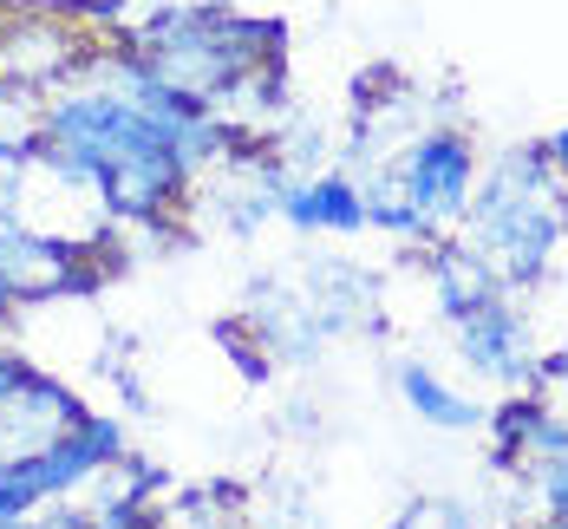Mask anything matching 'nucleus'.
I'll return each instance as SVG.
<instances>
[{
	"instance_id": "7ed1b4c3",
	"label": "nucleus",
	"mask_w": 568,
	"mask_h": 529,
	"mask_svg": "<svg viewBox=\"0 0 568 529\" xmlns=\"http://www.w3.org/2000/svg\"><path fill=\"white\" fill-rule=\"evenodd\" d=\"M183 99H158V105H138V99H112L99 85H79L65 79L59 92H47V151L85 164V171H112L131 157H151V151H171V131L183 124Z\"/></svg>"
},
{
	"instance_id": "412c9836",
	"label": "nucleus",
	"mask_w": 568,
	"mask_h": 529,
	"mask_svg": "<svg viewBox=\"0 0 568 529\" xmlns=\"http://www.w3.org/2000/svg\"><path fill=\"white\" fill-rule=\"evenodd\" d=\"M542 157L556 164V176H568V124H562V131H549V138H542Z\"/></svg>"
},
{
	"instance_id": "dca6fc26",
	"label": "nucleus",
	"mask_w": 568,
	"mask_h": 529,
	"mask_svg": "<svg viewBox=\"0 0 568 529\" xmlns=\"http://www.w3.org/2000/svg\"><path fill=\"white\" fill-rule=\"evenodd\" d=\"M523 393H529L536 406L549 411V418H562V425H568V353H542Z\"/></svg>"
},
{
	"instance_id": "4be33fe9",
	"label": "nucleus",
	"mask_w": 568,
	"mask_h": 529,
	"mask_svg": "<svg viewBox=\"0 0 568 529\" xmlns=\"http://www.w3.org/2000/svg\"><path fill=\"white\" fill-rule=\"evenodd\" d=\"M562 235H568V176H562Z\"/></svg>"
},
{
	"instance_id": "f03ea898",
	"label": "nucleus",
	"mask_w": 568,
	"mask_h": 529,
	"mask_svg": "<svg viewBox=\"0 0 568 529\" xmlns=\"http://www.w3.org/2000/svg\"><path fill=\"white\" fill-rule=\"evenodd\" d=\"M124 47L158 72V85H171L183 105H210L229 79L287 59V27L282 20H255L235 13L223 0H171L131 20Z\"/></svg>"
},
{
	"instance_id": "6ab92c4d",
	"label": "nucleus",
	"mask_w": 568,
	"mask_h": 529,
	"mask_svg": "<svg viewBox=\"0 0 568 529\" xmlns=\"http://www.w3.org/2000/svg\"><path fill=\"white\" fill-rule=\"evenodd\" d=\"M20 164H27V157L0 151V216H13V183H20Z\"/></svg>"
},
{
	"instance_id": "2eb2a0df",
	"label": "nucleus",
	"mask_w": 568,
	"mask_h": 529,
	"mask_svg": "<svg viewBox=\"0 0 568 529\" xmlns=\"http://www.w3.org/2000/svg\"><path fill=\"white\" fill-rule=\"evenodd\" d=\"M40 138H47V99L0 79V151L27 157V151H40Z\"/></svg>"
},
{
	"instance_id": "a211bd4d",
	"label": "nucleus",
	"mask_w": 568,
	"mask_h": 529,
	"mask_svg": "<svg viewBox=\"0 0 568 529\" xmlns=\"http://www.w3.org/2000/svg\"><path fill=\"white\" fill-rule=\"evenodd\" d=\"M164 517H171V523H183V529H248L242 517H229V510H210L196 490L183 497V510H164Z\"/></svg>"
},
{
	"instance_id": "f3484780",
	"label": "nucleus",
	"mask_w": 568,
	"mask_h": 529,
	"mask_svg": "<svg viewBox=\"0 0 568 529\" xmlns=\"http://www.w3.org/2000/svg\"><path fill=\"white\" fill-rule=\"evenodd\" d=\"M393 529H477V517H470L457 497H412V503L398 510Z\"/></svg>"
},
{
	"instance_id": "423d86ee",
	"label": "nucleus",
	"mask_w": 568,
	"mask_h": 529,
	"mask_svg": "<svg viewBox=\"0 0 568 529\" xmlns=\"http://www.w3.org/2000/svg\"><path fill=\"white\" fill-rule=\"evenodd\" d=\"M85 411L92 406H85L65 379L27 366V359L13 353V366H7V379H0V465H27V458L53 451Z\"/></svg>"
},
{
	"instance_id": "b1692460",
	"label": "nucleus",
	"mask_w": 568,
	"mask_h": 529,
	"mask_svg": "<svg viewBox=\"0 0 568 529\" xmlns=\"http://www.w3.org/2000/svg\"><path fill=\"white\" fill-rule=\"evenodd\" d=\"M0 529H27V523H0Z\"/></svg>"
},
{
	"instance_id": "f8f14e48",
	"label": "nucleus",
	"mask_w": 568,
	"mask_h": 529,
	"mask_svg": "<svg viewBox=\"0 0 568 529\" xmlns=\"http://www.w3.org/2000/svg\"><path fill=\"white\" fill-rule=\"evenodd\" d=\"M393 386H398V399H405V411L425 418L432 431H477L484 425V406L470 393H457L432 359H393Z\"/></svg>"
},
{
	"instance_id": "aec40b11",
	"label": "nucleus",
	"mask_w": 568,
	"mask_h": 529,
	"mask_svg": "<svg viewBox=\"0 0 568 529\" xmlns=\"http://www.w3.org/2000/svg\"><path fill=\"white\" fill-rule=\"evenodd\" d=\"M13 327H20V301L0 288V353H13Z\"/></svg>"
},
{
	"instance_id": "1a4fd4ad",
	"label": "nucleus",
	"mask_w": 568,
	"mask_h": 529,
	"mask_svg": "<svg viewBox=\"0 0 568 529\" xmlns=\"http://www.w3.org/2000/svg\"><path fill=\"white\" fill-rule=\"evenodd\" d=\"M105 282V268L65 242L20 230L13 216H0V288L13 294L20 307H40V301H72V294H92Z\"/></svg>"
},
{
	"instance_id": "4468645a",
	"label": "nucleus",
	"mask_w": 568,
	"mask_h": 529,
	"mask_svg": "<svg viewBox=\"0 0 568 529\" xmlns=\"http://www.w3.org/2000/svg\"><path fill=\"white\" fill-rule=\"evenodd\" d=\"M516 497H523V523H568V445L549 458H529L510 470Z\"/></svg>"
},
{
	"instance_id": "9b49d317",
	"label": "nucleus",
	"mask_w": 568,
	"mask_h": 529,
	"mask_svg": "<svg viewBox=\"0 0 568 529\" xmlns=\"http://www.w3.org/2000/svg\"><path fill=\"white\" fill-rule=\"evenodd\" d=\"M282 216L301 235H366V190L359 176L327 164V171H307V176H287L282 190Z\"/></svg>"
},
{
	"instance_id": "9d476101",
	"label": "nucleus",
	"mask_w": 568,
	"mask_h": 529,
	"mask_svg": "<svg viewBox=\"0 0 568 529\" xmlns=\"http://www.w3.org/2000/svg\"><path fill=\"white\" fill-rule=\"evenodd\" d=\"M203 112L216 118L235 144H275V138L287 131V118H294V99H287V59H268V65L229 79Z\"/></svg>"
},
{
	"instance_id": "6e6552de",
	"label": "nucleus",
	"mask_w": 568,
	"mask_h": 529,
	"mask_svg": "<svg viewBox=\"0 0 568 529\" xmlns=\"http://www.w3.org/2000/svg\"><path fill=\"white\" fill-rule=\"evenodd\" d=\"M92 53V33L72 20V13H53V7H27V13H7L0 20V79L27 85V92H59L79 59Z\"/></svg>"
},
{
	"instance_id": "f257e3e1",
	"label": "nucleus",
	"mask_w": 568,
	"mask_h": 529,
	"mask_svg": "<svg viewBox=\"0 0 568 529\" xmlns=\"http://www.w3.org/2000/svg\"><path fill=\"white\" fill-rule=\"evenodd\" d=\"M457 242L477 248L510 294H529L549 282L556 248H562V176L542 157V144H510L477 171L470 210L457 223Z\"/></svg>"
},
{
	"instance_id": "ddd939ff",
	"label": "nucleus",
	"mask_w": 568,
	"mask_h": 529,
	"mask_svg": "<svg viewBox=\"0 0 568 529\" xmlns=\"http://www.w3.org/2000/svg\"><path fill=\"white\" fill-rule=\"evenodd\" d=\"M425 275H432V294H438V314L477 307V301H490V294H510L497 282V268H490L477 248H464L457 235H445V242L425 248Z\"/></svg>"
},
{
	"instance_id": "39448f33",
	"label": "nucleus",
	"mask_w": 568,
	"mask_h": 529,
	"mask_svg": "<svg viewBox=\"0 0 568 529\" xmlns=\"http://www.w3.org/2000/svg\"><path fill=\"white\" fill-rule=\"evenodd\" d=\"M477 171H484L477 138L457 131V124H425L393 157L398 203H405V223H412V242L418 248L457 235L464 210H470V190H477Z\"/></svg>"
},
{
	"instance_id": "0eeeda50",
	"label": "nucleus",
	"mask_w": 568,
	"mask_h": 529,
	"mask_svg": "<svg viewBox=\"0 0 568 529\" xmlns=\"http://www.w3.org/2000/svg\"><path fill=\"white\" fill-rule=\"evenodd\" d=\"M445 327H452V347L464 353L470 373H484L504 393H523L529 386L542 347H536V327H529V314H523L516 294H490L477 307H457V314H445Z\"/></svg>"
},
{
	"instance_id": "20e7f679",
	"label": "nucleus",
	"mask_w": 568,
	"mask_h": 529,
	"mask_svg": "<svg viewBox=\"0 0 568 529\" xmlns=\"http://www.w3.org/2000/svg\"><path fill=\"white\" fill-rule=\"evenodd\" d=\"M13 223L47 235V242H65L79 255H92L99 268L118 262V235H124L112 216V203H105V176L72 164V157H59V151H47V144L27 151V164H20Z\"/></svg>"
},
{
	"instance_id": "5701e85b",
	"label": "nucleus",
	"mask_w": 568,
	"mask_h": 529,
	"mask_svg": "<svg viewBox=\"0 0 568 529\" xmlns=\"http://www.w3.org/2000/svg\"><path fill=\"white\" fill-rule=\"evenodd\" d=\"M529 529H568V523H529Z\"/></svg>"
}]
</instances>
